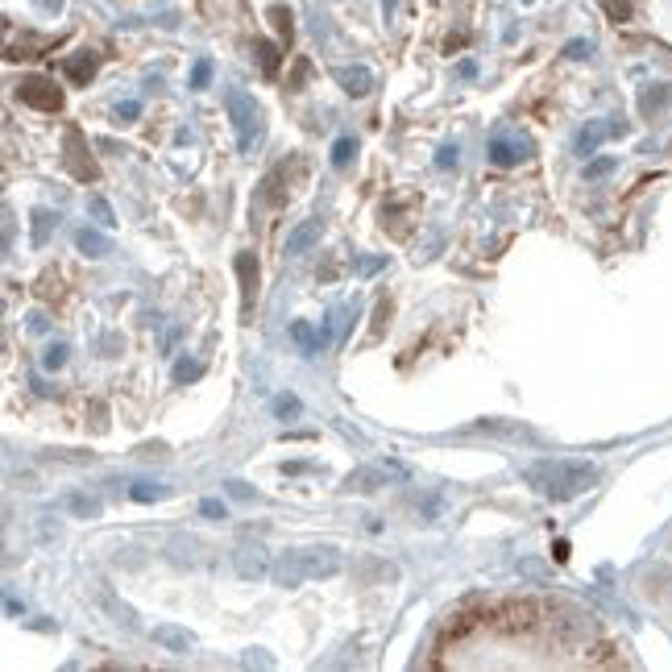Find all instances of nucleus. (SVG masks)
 I'll return each mask as SVG.
<instances>
[{
    "instance_id": "ddd939ff",
    "label": "nucleus",
    "mask_w": 672,
    "mask_h": 672,
    "mask_svg": "<svg viewBox=\"0 0 672 672\" xmlns=\"http://www.w3.org/2000/svg\"><path fill=\"white\" fill-rule=\"evenodd\" d=\"M233 565H237V573H241L245 581H258V577H270L274 560H266L262 548H237V552H233Z\"/></svg>"
},
{
    "instance_id": "c85d7f7f",
    "label": "nucleus",
    "mask_w": 672,
    "mask_h": 672,
    "mask_svg": "<svg viewBox=\"0 0 672 672\" xmlns=\"http://www.w3.org/2000/svg\"><path fill=\"white\" fill-rule=\"evenodd\" d=\"M208 79H212V63L200 59V63H195V71H191V88H195V92L208 88Z\"/></svg>"
},
{
    "instance_id": "f8f14e48",
    "label": "nucleus",
    "mask_w": 672,
    "mask_h": 672,
    "mask_svg": "<svg viewBox=\"0 0 672 672\" xmlns=\"http://www.w3.org/2000/svg\"><path fill=\"white\" fill-rule=\"evenodd\" d=\"M469 432H486V436H502V440H531V444L540 440V432L515 424V419H478Z\"/></svg>"
},
{
    "instance_id": "39448f33",
    "label": "nucleus",
    "mask_w": 672,
    "mask_h": 672,
    "mask_svg": "<svg viewBox=\"0 0 672 672\" xmlns=\"http://www.w3.org/2000/svg\"><path fill=\"white\" fill-rule=\"evenodd\" d=\"M63 166L71 171V179H79V183H96L100 179L96 162L88 158V146H83L79 125H67V133H63Z\"/></svg>"
},
{
    "instance_id": "dca6fc26",
    "label": "nucleus",
    "mask_w": 672,
    "mask_h": 672,
    "mask_svg": "<svg viewBox=\"0 0 672 672\" xmlns=\"http://www.w3.org/2000/svg\"><path fill=\"white\" fill-rule=\"evenodd\" d=\"M63 75L83 88V83H88V79L96 75V59H92L88 50H83V54H75V59H67V63H63Z\"/></svg>"
},
{
    "instance_id": "a878e982",
    "label": "nucleus",
    "mask_w": 672,
    "mask_h": 672,
    "mask_svg": "<svg viewBox=\"0 0 672 672\" xmlns=\"http://www.w3.org/2000/svg\"><path fill=\"white\" fill-rule=\"evenodd\" d=\"M610 171H614V158H594L590 166H585V179L594 183V179H606Z\"/></svg>"
},
{
    "instance_id": "a211bd4d",
    "label": "nucleus",
    "mask_w": 672,
    "mask_h": 672,
    "mask_svg": "<svg viewBox=\"0 0 672 672\" xmlns=\"http://www.w3.org/2000/svg\"><path fill=\"white\" fill-rule=\"evenodd\" d=\"M291 341L303 349V353H320V345H324V336L312 328V324H307V320H295L291 324Z\"/></svg>"
},
{
    "instance_id": "4c0bfd02",
    "label": "nucleus",
    "mask_w": 672,
    "mask_h": 672,
    "mask_svg": "<svg viewBox=\"0 0 672 672\" xmlns=\"http://www.w3.org/2000/svg\"><path fill=\"white\" fill-rule=\"evenodd\" d=\"M436 166H440V171H448V166H457V146H444V150L436 154Z\"/></svg>"
},
{
    "instance_id": "2f4dec72",
    "label": "nucleus",
    "mask_w": 672,
    "mask_h": 672,
    "mask_svg": "<svg viewBox=\"0 0 672 672\" xmlns=\"http://www.w3.org/2000/svg\"><path fill=\"white\" fill-rule=\"evenodd\" d=\"M88 208H92V216H96L100 224H117V216H112V208L100 200V195H92V200H88Z\"/></svg>"
},
{
    "instance_id": "b1692460",
    "label": "nucleus",
    "mask_w": 672,
    "mask_h": 672,
    "mask_svg": "<svg viewBox=\"0 0 672 672\" xmlns=\"http://www.w3.org/2000/svg\"><path fill=\"white\" fill-rule=\"evenodd\" d=\"M67 366V345H50L42 353V370H63Z\"/></svg>"
},
{
    "instance_id": "c756f323",
    "label": "nucleus",
    "mask_w": 672,
    "mask_h": 672,
    "mask_svg": "<svg viewBox=\"0 0 672 672\" xmlns=\"http://www.w3.org/2000/svg\"><path fill=\"white\" fill-rule=\"evenodd\" d=\"M200 374H204L200 361H179V366H175V378H179V382H195Z\"/></svg>"
},
{
    "instance_id": "f03ea898",
    "label": "nucleus",
    "mask_w": 672,
    "mask_h": 672,
    "mask_svg": "<svg viewBox=\"0 0 672 672\" xmlns=\"http://www.w3.org/2000/svg\"><path fill=\"white\" fill-rule=\"evenodd\" d=\"M336 573H341V552H336L332 544L283 552L270 565V581L283 585V590H295V585H303V581H328Z\"/></svg>"
},
{
    "instance_id": "6ab92c4d",
    "label": "nucleus",
    "mask_w": 672,
    "mask_h": 672,
    "mask_svg": "<svg viewBox=\"0 0 672 672\" xmlns=\"http://www.w3.org/2000/svg\"><path fill=\"white\" fill-rule=\"evenodd\" d=\"M154 643H162L166 652H187L191 648V635L179 627H154Z\"/></svg>"
},
{
    "instance_id": "412c9836",
    "label": "nucleus",
    "mask_w": 672,
    "mask_h": 672,
    "mask_svg": "<svg viewBox=\"0 0 672 672\" xmlns=\"http://www.w3.org/2000/svg\"><path fill=\"white\" fill-rule=\"evenodd\" d=\"M353 154H357V142H353V137H336V146H332V166L341 171V166L353 162Z\"/></svg>"
},
{
    "instance_id": "aec40b11",
    "label": "nucleus",
    "mask_w": 672,
    "mask_h": 672,
    "mask_svg": "<svg viewBox=\"0 0 672 672\" xmlns=\"http://www.w3.org/2000/svg\"><path fill=\"white\" fill-rule=\"evenodd\" d=\"M67 511H71V515H79V519H96V515H100V498L71 494V498H67Z\"/></svg>"
},
{
    "instance_id": "4468645a",
    "label": "nucleus",
    "mask_w": 672,
    "mask_h": 672,
    "mask_svg": "<svg viewBox=\"0 0 672 672\" xmlns=\"http://www.w3.org/2000/svg\"><path fill=\"white\" fill-rule=\"evenodd\" d=\"M614 133H623V125H606V121H590V125H585L581 133H577V154L581 158H590L602 142H606V137H614Z\"/></svg>"
},
{
    "instance_id": "7ed1b4c3",
    "label": "nucleus",
    "mask_w": 672,
    "mask_h": 672,
    "mask_svg": "<svg viewBox=\"0 0 672 672\" xmlns=\"http://www.w3.org/2000/svg\"><path fill=\"white\" fill-rule=\"evenodd\" d=\"M544 627L552 635L556 648H590L598 639V623L590 610L569 606V602H544Z\"/></svg>"
},
{
    "instance_id": "473e14b6",
    "label": "nucleus",
    "mask_w": 672,
    "mask_h": 672,
    "mask_svg": "<svg viewBox=\"0 0 672 672\" xmlns=\"http://www.w3.org/2000/svg\"><path fill=\"white\" fill-rule=\"evenodd\" d=\"M307 75H312V63L299 59V63H295V71H291V83H287V88H291V92H299L303 83H307Z\"/></svg>"
},
{
    "instance_id": "cd10ccee",
    "label": "nucleus",
    "mask_w": 672,
    "mask_h": 672,
    "mask_svg": "<svg viewBox=\"0 0 672 672\" xmlns=\"http://www.w3.org/2000/svg\"><path fill=\"white\" fill-rule=\"evenodd\" d=\"M274 411L287 419V415H299V411H303V403H299V395H278V399H274Z\"/></svg>"
},
{
    "instance_id": "72a5a7b5",
    "label": "nucleus",
    "mask_w": 672,
    "mask_h": 672,
    "mask_svg": "<svg viewBox=\"0 0 672 672\" xmlns=\"http://www.w3.org/2000/svg\"><path fill=\"white\" fill-rule=\"evenodd\" d=\"M270 21L278 25V34H283V42H291V13H287V9H270Z\"/></svg>"
},
{
    "instance_id": "1a4fd4ad",
    "label": "nucleus",
    "mask_w": 672,
    "mask_h": 672,
    "mask_svg": "<svg viewBox=\"0 0 672 672\" xmlns=\"http://www.w3.org/2000/svg\"><path fill=\"white\" fill-rule=\"evenodd\" d=\"M320 233H324V220H320V216L299 220L295 229L287 233V258H303V254H312L316 241H320Z\"/></svg>"
},
{
    "instance_id": "423d86ee",
    "label": "nucleus",
    "mask_w": 672,
    "mask_h": 672,
    "mask_svg": "<svg viewBox=\"0 0 672 672\" xmlns=\"http://www.w3.org/2000/svg\"><path fill=\"white\" fill-rule=\"evenodd\" d=\"M17 100L38 108V112H59L63 108V92L54 88V79H46V75H25L17 83Z\"/></svg>"
},
{
    "instance_id": "0eeeda50",
    "label": "nucleus",
    "mask_w": 672,
    "mask_h": 672,
    "mask_svg": "<svg viewBox=\"0 0 672 672\" xmlns=\"http://www.w3.org/2000/svg\"><path fill=\"white\" fill-rule=\"evenodd\" d=\"M531 154H536V146H531L527 137L515 133V129H498L490 137V162L494 166H515V162H527Z\"/></svg>"
},
{
    "instance_id": "e433bc0d",
    "label": "nucleus",
    "mask_w": 672,
    "mask_h": 672,
    "mask_svg": "<svg viewBox=\"0 0 672 672\" xmlns=\"http://www.w3.org/2000/svg\"><path fill=\"white\" fill-rule=\"evenodd\" d=\"M565 54H569V59H590L594 46H590V42H569V46H565Z\"/></svg>"
},
{
    "instance_id": "37998d69",
    "label": "nucleus",
    "mask_w": 672,
    "mask_h": 672,
    "mask_svg": "<svg viewBox=\"0 0 672 672\" xmlns=\"http://www.w3.org/2000/svg\"><path fill=\"white\" fill-rule=\"evenodd\" d=\"M38 5H46V9H59V0H38Z\"/></svg>"
},
{
    "instance_id": "f3484780",
    "label": "nucleus",
    "mask_w": 672,
    "mask_h": 672,
    "mask_svg": "<svg viewBox=\"0 0 672 672\" xmlns=\"http://www.w3.org/2000/svg\"><path fill=\"white\" fill-rule=\"evenodd\" d=\"M75 245H79L88 258H108V254H112V241H108L104 233H96V229H79Z\"/></svg>"
},
{
    "instance_id": "5701e85b",
    "label": "nucleus",
    "mask_w": 672,
    "mask_h": 672,
    "mask_svg": "<svg viewBox=\"0 0 672 672\" xmlns=\"http://www.w3.org/2000/svg\"><path fill=\"white\" fill-rule=\"evenodd\" d=\"M258 63H262V71H266V75H274V71H278V46H274V42H266V38L258 42Z\"/></svg>"
},
{
    "instance_id": "f257e3e1",
    "label": "nucleus",
    "mask_w": 672,
    "mask_h": 672,
    "mask_svg": "<svg viewBox=\"0 0 672 672\" xmlns=\"http://www.w3.org/2000/svg\"><path fill=\"white\" fill-rule=\"evenodd\" d=\"M523 478H527V486H536L544 498L569 502V498H577V494L598 486V469L585 465V461H560V457H552V461L527 465Z\"/></svg>"
},
{
    "instance_id": "c9c22d12",
    "label": "nucleus",
    "mask_w": 672,
    "mask_h": 672,
    "mask_svg": "<svg viewBox=\"0 0 672 672\" xmlns=\"http://www.w3.org/2000/svg\"><path fill=\"white\" fill-rule=\"evenodd\" d=\"M137 117H142V104H137V100L117 104V121H137Z\"/></svg>"
},
{
    "instance_id": "f704fd0d",
    "label": "nucleus",
    "mask_w": 672,
    "mask_h": 672,
    "mask_svg": "<svg viewBox=\"0 0 672 672\" xmlns=\"http://www.w3.org/2000/svg\"><path fill=\"white\" fill-rule=\"evenodd\" d=\"M606 13H610L614 21H627V17H631V0H606Z\"/></svg>"
},
{
    "instance_id": "20e7f679",
    "label": "nucleus",
    "mask_w": 672,
    "mask_h": 672,
    "mask_svg": "<svg viewBox=\"0 0 672 672\" xmlns=\"http://www.w3.org/2000/svg\"><path fill=\"white\" fill-rule=\"evenodd\" d=\"M224 104H229V117H233V129H237V150H254V137H258V104L249 100L245 92L229 88V96H224Z\"/></svg>"
},
{
    "instance_id": "9d476101",
    "label": "nucleus",
    "mask_w": 672,
    "mask_h": 672,
    "mask_svg": "<svg viewBox=\"0 0 672 672\" xmlns=\"http://www.w3.org/2000/svg\"><path fill=\"white\" fill-rule=\"evenodd\" d=\"M237 278H241V316H254V299H258V258L254 254H237L233 262Z\"/></svg>"
},
{
    "instance_id": "2eb2a0df",
    "label": "nucleus",
    "mask_w": 672,
    "mask_h": 672,
    "mask_svg": "<svg viewBox=\"0 0 672 672\" xmlns=\"http://www.w3.org/2000/svg\"><path fill=\"white\" fill-rule=\"evenodd\" d=\"M336 83H341L349 96H370L374 75H370L366 67H341V71H336Z\"/></svg>"
},
{
    "instance_id": "79ce46f5",
    "label": "nucleus",
    "mask_w": 672,
    "mask_h": 672,
    "mask_svg": "<svg viewBox=\"0 0 672 672\" xmlns=\"http://www.w3.org/2000/svg\"><path fill=\"white\" fill-rule=\"evenodd\" d=\"M229 494H233V498H249V486H245V482H229Z\"/></svg>"
},
{
    "instance_id": "ea45409f",
    "label": "nucleus",
    "mask_w": 672,
    "mask_h": 672,
    "mask_svg": "<svg viewBox=\"0 0 672 672\" xmlns=\"http://www.w3.org/2000/svg\"><path fill=\"white\" fill-rule=\"evenodd\" d=\"M378 320H374V341L382 336V320H390V303H378V312H374Z\"/></svg>"
},
{
    "instance_id": "9b49d317",
    "label": "nucleus",
    "mask_w": 672,
    "mask_h": 672,
    "mask_svg": "<svg viewBox=\"0 0 672 672\" xmlns=\"http://www.w3.org/2000/svg\"><path fill=\"white\" fill-rule=\"evenodd\" d=\"M291 179H287V166H274V171L262 179V187H258V200L266 204V208H283L287 200H291V187H287Z\"/></svg>"
},
{
    "instance_id": "4be33fe9",
    "label": "nucleus",
    "mask_w": 672,
    "mask_h": 672,
    "mask_svg": "<svg viewBox=\"0 0 672 672\" xmlns=\"http://www.w3.org/2000/svg\"><path fill=\"white\" fill-rule=\"evenodd\" d=\"M129 498H133V502H158V498H166V486H158V482H137V486L129 490Z\"/></svg>"
},
{
    "instance_id": "7c9ffc66",
    "label": "nucleus",
    "mask_w": 672,
    "mask_h": 672,
    "mask_svg": "<svg viewBox=\"0 0 672 672\" xmlns=\"http://www.w3.org/2000/svg\"><path fill=\"white\" fill-rule=\"evenodd\" d=\"M664 100H668V88H656V92H643V96H639V108H643V112H656V108H660Z\"/></svg>"
},
{
    "instance_id": "58836bf2",
    "label": "nucleus",
    "mask_w": 672,
    "mask_h": 672,
    "mask_svg": "<svg viewBox=\"0 0 672 672\" xmlns=\"http://www.w3.org/2000/svg\"><path fill=\"white\" fill-rule=\"evenodd\" d=\"M382 266H386V258H361V262H357L361 274H374V270H382Z\"/></svg>"
},
{
    "instance_id": "a19ab883",
    "label": "nucleus",
    "mask_w": 672,
    "mask_h": 672,
    "mask_svg": "<svg viewBox=\"0 0 672 672\" xmlns=\"http://www.w3.org/2000/svg\"><path fill=\"white\" fill-rule=\"evenodd\" d=\"M552 556H556V565H565V560H569V544L556 540V544H552Z\"/></svg>"
},
{
    "instance_id": "bb28decb",
    "label": "nucleus",
    "mask_w": 672,
    "mask_h": 672,
    "mask_svg": "<svg viewBox=\"0 0 672 672\" xmlns=\"http://www.w3.org/2000/svg\"><path fill=\"white\" fill-rule=\"evenodd\" d=\"M50 220H59V216H50V212H34V245H42L46 241V233H50Z\"/></svg>"
},
{
    "instance_id": "393cba45",
    "label": "nucleus",
    "mask_w": 672,
    "mask_h": 672,
    "mask_svg": "<svg viewBox=\"0 0 672 672\" xmlns=\"http://www.w3.org/2000/svg\"><path fill=\"white\" fill-rule=\"evenodd\" d=\"M200 515H204V519H212V523H220L224 515H229V507H224L220 498H204V502H200Z\"/></svg>"
},
{
    "instance_id": "6e6552de",
    "label": "nucleus",
    "mask_w": 672,
    "mask_h": 672,
    "mask_svg": "<svg viewBox=\"0 0 672 672\" xmlns=\"http://www.w3.org/2000/svg\"><path fill=\"white\" fill-rule=\"evenodd\" d=\"M390 478H407V469H403V465H366V469H353L349 478H345V490H353V494H374V490H382Z\"/></svg>"
}]
</instances>
